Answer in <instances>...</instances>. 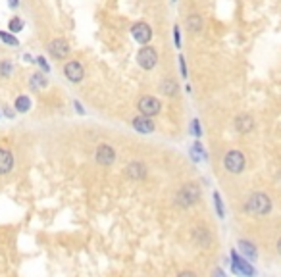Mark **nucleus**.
<instances>
[{
    "label": "nucleus",
    "mask_w": 281,
    "mask_h": 277,
    "mask_svg": "<svg viewBox=\"0 0 281 277\" xmlns=\"http://www.w3.org/2000/svg\"><path fill=\"white\" fill-rule=\"evenodd\" d=\"M200 196H202V191H200V187H198V183H185L179 191H177V195H175V204L179 206V208H191V206H195L198 200H200Z\"/></svg>",
    "instance_id": "f257e3e1"
},
{
    "label": "nucleus",
    "mask_w": 281,
    "mask_h": 277,
    "mask_svg": "<svg viewBox=\"0 0 281 277\" xmlns=\"http://www.w3.org/2000/svg\"><path fill=\"white\" fill-rule=\"evenodd\" d=\"M245 210L248 214H254V216H266L272 210V200L264 193H254V195L248 196V200L245 204Z\"/></svg>",
    "instance_id": "f03ea898"
},
{
    "label": "nucleus",
    "mask_w": 281,
    "mask_h": 277,
    "mask_svg": "<svg viewBox=\"0 0 281 277\" xmlns=\"http://www.w3.org/2000/svg\"><path fill=\"white\" fill-rule=\"evenodd\" d=\"M137 64H139L145 71L154 69V67H156V64H158V52H156L152 47L143 45V49L137 52Z\"/></svg>",
    "instance_id": "7ed1b4c3"
},
{
    "label": "nucleus",
    "mask_w": 281,
    "mask_h": 277,
    "mask_svg": "<svg viewBox=\"0 0 281 277\" xmlns=\"http://www.w3.org/2000/svg\"><path fill=\"white\" fill-rule=\"evenodd\" d=\"M137 110L141 112L143 115L154 117V115H158V114H160V110H162V102H160L156 97H150V95H147V97H143V98L139 100V104H137Z\"/></svg>",
    "instance_id": "20e7f679"
},
{
    "label": "nucleus",
    "mask_w": 281,
    "mask_h": 277,
    "mask_svg": "<svg viewBox=\"0 0 281 277\" xmlns=\"http://www.w3.org/2000/svg\"><path fill=\"white\" fill-rule=\"evenodd\" d=\"M224 167L229 173H241L245 169V156L239 150H229L224 158Z\"/></svg>",
    "instance_id": "39448f33"
},
{
    "label": "nucleus",
    "mask_w": 281,
    "mask_h": 277,
    "mask_svg": "<svg viewBox=\"0 0 281 277\" xmlns=\"http://www.w3.org/2000/svg\"><path fill=\"white\" fill-rule=\"evenodd\" d=\"M64 75H66V79H67L69 83H79V81H83V77H85L83 64L77 62V60L66 62V65H64Z\"/></svg>",
    "instance_id": "423d86ee"
},
{
    "label": "nucleus",
    "mask_w": 281,
    "mask_h": 277,
    "mask_svg": "<svg viewBox=\"0 0 281 277\" xmlns=\"http://www.w3.org/2000/svg\"><path fill=\"white\" fill-rule=\"evenodd\" d=\"M131 35H133V39H135L139 45H149L150 39H152V29H150L149 23L139 21V23H135V25L131 27Z\"/></svg>",
    "instance_id": "0eeeda50"
},
{
    "label": "nucleus",
    "mask_w": 281,
    "mask_h": 277,
    "mask_svg": "<svg viewBox=\"0 0 281 277\" xmlns=\"http://www.w3.org/2000/svg\"><path fill=\"white\" fill-rule=\"evenodd\" d=\"M95 158L100 166H112L116 162V150H114L110 145H99L97 152H95Z\"/></svg>",
    "instance_id": "6e6552de"
},
{
    "label": "nucleus",
    "mask_w": 281,
    "mask_h": 277,
    "mask_svg": "<svg viewBox=\"0 0 281 277\" xmlns=\"http://www.w3.org/2000/svg\"><path fill=\"white\" fill-rule=\"evenodd\" d=\"M49 52L54 60H66L69 54V45L64 39H54L49 43Z\"/></svg>",
    "instance_id": "1a4fd4ad"
},
{
    "label": "nucleus",
    "mask_w": 281,
    "mask_h": 277,
    "mask_svg": "<svg viewBox=\"0 0 281 277\" xmlns=\"http://www.w3.org/2000/svg\"><path fill=\"white\" fill-rule=\"evenodd\" d=\"M125 175L131 179V181H143L147 177V166L143 162H131L125 167Z\"/></svg>",
    "instance_id": "9d476101"
},
{
    "label": "nucleus",
    "mask_w": 281,
    "mask_h": 277,
    "mask_svg": "<svg viewBox=\"0 0 281 277\" xmlns=\"http://www.w3.org/2000/svg\"><path fill=\"white\" fill-rule=\"evenodd\" d=\"M131 125H133V129L135 131H139V133H152L154 129H156V125H154V121H152V117H149V115H139V117H135L133 121H131Z\"/></svg>",
    "instance_id": "9b49d317"
},
{
    "label": "nucleus",
    "mask_w": 281,
    "mask_h": 277,
    "mask_svg": "<svg viewBox=\"0 0 281 277\" xmlns=\"http://www.w3.org/2000/svg\"><path fill=\"white\" fill-rule=\"evenodd\" d=\"M14 169V154L8 148H0V175H8Z\"/></svg>",
    "instance_id": "f8f14e48"
},
{
    "label": "nucleus",
    "mask_w": 281,
    "mask_h": 277,
    "mask_svg": "<svg viewBox=\"0 0 281 277\" xmlns=\"http://www.w3.org/2000/svg\"><path fill=\"white\" fill-rule=\"evenodd\" d=\"M252 127H254V119L248 115V114H241V115H237V119H235V129L239 131V133H250L252 131Z\"/></svg>",
    "instance_id": "ddd939ff"
},
{
    "label": "nucleus",
    "mask_w": 281,
    "mask_h": 277,
    "mask_svg": "<svg viewBox=\"0 0 281 277\" xmlns=\"http://www.w3.org/2000/svg\"><path fill=\"white\" fill-rule=\"evenodd\" d=\"M185 25H187V31H191V33H198V31L202 29V17H200L198 14H191V16L187 17Z\"/></svg>",
    "instance_id": "4468645a"
},
{
    "label": "nucleus",
    "mask_w": 281,
    "mask_h": 277,
    "mask_svg": "<svg viewBox=\"0 0 281 277\" xmlns=\"http://www.w3.org/2000/svg\"><path fill=\"white\" fill-rule=\"evenodd\" d=\"M160 93L166 95V97H175L179 93V87H177V83L173 79H164L160 83Z\"/></svg>",
    "instance_id": "2eb2a0df"
},
{
    "label": "nucleus",
    "mask_w": 281,
    "mask_h": 277,
    "mask_svg": "<svg viewBox=\"0 0 281 277\" xmlns=\"http://www.w3.org/2000/svg\"><path fill=\"white\" fill-rule=\"evenodd\" d=\"M47 85H49V79H47L43 73H33V75H31L29 87H31L33 91H41V89H45Z\"/></svg>",
    "instance_id": "dca6fc26"
},
{
    "label": "nucleus",
    "mask_w": 281,
    "mask_h": 277,
    "mask_svg": "<svg viewBox=\"0 0 281 277\" xmlns=\"http://www.w3.org/2000/svg\"><path fill=\"white\" fill-rule=\"evenodd\" d=\"M195 241H197L200 246H208V244H210V233H208V229H204V227L195 229Z\"/></svg>",
    "instance_id": "f3484780"
},
{
    "label": "nucleus",
    "mask_w": 281,
    "mask_h": 277,
    "mask_svg": "<svg viewBox=\"0 0 281 277\" xmlns=\"http://www.w3.org/2000/svg\"><path fill=\"white\" fill-rule=\"evenodd\" d=\"M14 108H16L17 112H21V114L29 112V108H31V98H29V97H17Z\"/></svg>",
    "instance_id": "a211bd4d"
},
{
    "label": "nucleus",
    "mask_w": 281,
    "mask_h": 277,
    "mask_svg": "<svg viewBox=\"0 0 281 277\" xmlns=\"http://www.w3.org/2000/svg\"><path fill=\"white\" fill-rule=\"evenodd\" d=\"M239 246H241V250H243L248 258H256V248H254V244H250L248 241H241Z\"/></svg>",
    "instance_id": "6ab92c4d"
},
{
    "label": "nucleus",
    "mask_w": 281,
    "mask_h": 277,
    "mask_svg": "<svg viewBox=\"0 0 281 277\" xmlns=\"http://www.w3.org/2000/svg\"><path fill=\"white\" fill-rule=\"evenodd\" d=\"M0 41H4V43L10 45V47H17V45H19V41H17L14 35L6 33V31H0Z\"/></svg>",
    "instance_id": "aec40b11"
},
{
    "label": "nucleus",
    "mask_w": 281,
    "mask_h": 277,
    "mask_svg": "<svg viewBox=\"0 0 281 277\" xmlns=\"http://www.w3.org/2000/svg\"><path fill=\"white\" fill-rule=\"evenodd\" d=\"M8 27H10V31H12V33H19V31L23 29V21H21L19 17H14V19H10Z\"/></svg>",
    "instance_id": "412c9836"
},
{
    "label": "nucleus",
    "mask_w": 281,
    "mask_h": 277,
    "mask_svg": "<svg viewBox=\"0 0 281 277\" xmlns=\"http://www.w3.org/2000/svg\"><path fill=\"white\" fill-rule=\"evenodd\" d=\"M0 73H2V77H10V73H12V62L10 60H4L0 64Z\"/></svg>",
    "instance_id": "4be33fe9"
},
{
    "label": "nucleus",
    "mask_w": 281,
    "mask_h": 277,
    "mask_svg": "<svg viewBox=\"0 0 281 277\" xmlns=\"http://www.w3.org/2000/svg\"><path fill=\"white\" fill-rule=\"evenodd\" d=\"M214 202H216V208H218V216L224 218V206H222V200H220V195L214 193Z\"/></svg>",
    "instance_id": "5701e85b"
},
{
    "label": "nucleus",
    "mask_w": 281,
    "mask_h": 277,
    "mask_svg": "<svg viewBox=\"0 0 281 277\" xmlns=\"http://www.w3.org/2000/svg\"><path fill=\"white\" fill-rule=\"evenodd\" d=\"M179 69H181L183 77H187V67H185V58L183 56H179Z\"/></svg>",
    "instance_id": "b1692460"
},
{
    "label": "nucleus",
    "mask_w": 281,
    "mask_h": 277,
    "mask_svg": "<svg viewBox=\"0 0 281 277\" xmlns=\"http://www.w3.org/2000/svg\"><path fill=\"white\" fill-rule=\"evenodd\" d=\"M193 133H195L197 137H200V123H198V119L193 121Z\"/></svg>",
    "instance_id": "393cba45"
},
{
    "label": "nucleus",
    "mask_w": 281,
    "mask_h": 277,
    "mask_svg": "<svg viewBox=\"0 0 281 277\" xmlns=\"http://www.w3.org/2000/svg\"><path fill=\"white\" fill-rule=\"evenodd\" d=\"M37 62H39V65H41L45 71H49V69H50V67H49V64L45 62V58H37Z\"/></svg>",
    "instance_id": "a878e982"
},
{
    "label": "nucleus",
    "mask_w": 281,
    "mask_h": 277,
    "mask_svg": "<svg viewBox=\"0 0 281 277\" xmlns=\"http://www.w3.org/2000/svg\"><path fill=\"white\" fill-rule=\"evenodd\" d=\"M173 31H175V45L179 47V27L175 25V29H173Z\"/></svg>",
    "instance_id": "bb28decb"
},
{
    "label": "nucleus",
    "mask_w": 281,
    "mask_h": 277,
    "mask_svg": "<svg viewBox=\"0 0 281 277\" xmlns=\"http://www.w3.org/2000/svg\"><path fill=\"white\" fill-rule=\"evenodd\" d=\"M8 6H10V8H17L19 2H17V0H8Z\"/></svg>",
    "instance_id": "cd10ccee"
},
{
    "label": "nucleus",
    "mask_w": 281,
    "mask_h": 277,
    "mask_svg": "<svg viewBox=\"0 0 281 277\" xmlns=\"http://www.w3.org/2000/svg\"><path fill=\"white\" fill-rule=\"evenodd\" d=\"M278 252H280V256H281V239L278 241Z\"/></svg>",
    "instance_id": "c85d7f7f"
},
{
    "label": "nucleus",
    "mask_w": 281,
    "mask_h": 277,
    "mask_svg": "<svg viewBox=\"0 0 281 277\" xmlns=\"http://www.w3.org/2000/svg\"><path fill=\"white\" fill-rule=\"evenodd\" d=\"M171 2H175V0H171Z\"/></svg>",
    "instance_id": "c756f323"
}]
</instances>
